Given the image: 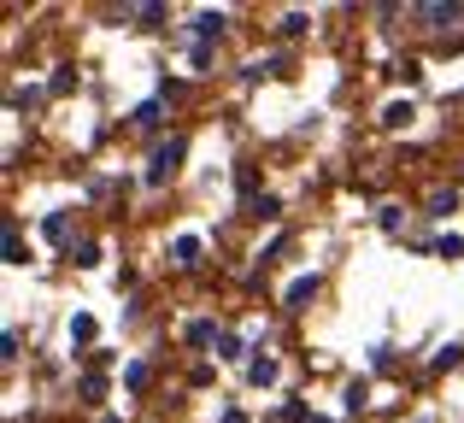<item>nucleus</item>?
Listing matches in <instances>:
<instances>
[{"label": "nucleus", "instance_id": "20e7f679", "mask_svg": "<svg viewBox=\"0 0 464 423\" xmlns=\"http://www.w3.org/2000/svg\"><path fill=\"white\" fill-rule=\"evenodd\" d=\"M170 253H177L182 264H194V259H200V241H194V236H177V241H170Z\"/></svg>", "mask_w": 464, "mask_h": 423}, {"label": "nucleus", "instance_id": "423d86ee", "mask_svg": "<svg viewBox=\"0 0 464 423\" xmlns=\"http://www.w3.org/2000/svg\"><path fill=\"white\" fill-rule=\"evenodd\" d=\"M247 377H253V382H276V359H265V353H259V359L247 365Z\"/></svg>", "mask_w": 464, "mask_h": 423}, {"label": "nucleus", "instance_id": "f03ea898", "mask_svg": "<svg viewBox=\"0 0 464 423\" xmlns=\"http://www.w3.org/2000/svg\"><path fill=\"white\" fill-rule=\"evenodd\" d=\"M159 118H165V101H148V106L130 112V124H136V130H159Z\"/></svg>", "mask_w": 464, "mask_h": 423}, {"label": "nucleus", "instance_id": "f8f14e48", "mask_svg": "<svg viewBox=\"0 0 464 423\" xmlns=\"http://www.w3.org/2000/svg\"><path fill=\"white\" fill-rule=\"evenodd\" d=\"M312 30V18H300V12H288V18H283V35H306Z\"/></svg>", "mask_w": 464, "mask_h": 423}, {"label": "nucleus", "instance_id": "0eeeda50", "mask_svg": "<svg viewBox=\"0 0 464 423\" xmlns=\"http://www.w3.org/2000/svg\"><path fill=\"white\" fill-rule=\"evenodd\" d=\"M6 259H12V264H30V253H24V241H18V229H6Z\"/></svg>", "mask_w": 464, "mask_h": 423}, {"label": "nucleus", "instance_id": "6e6552de", "mask_svg": "<svg viewBox=\"0 0 464 423\" xmlns=\"http://www.w3.org/2000/svg\"><path fill=\"white\" fill-rule=\"evenodd\" d=\"M212 335H218V323H206V318H194V323H188V341H194V347L212 341Z\"/></svg>", "mask_w": 464, "mask_h": 423}, {"label": "nucleus", "instance_id": "9d476101", "mask_svg": "<svg viewBox=\"0 0 464 423\" xmlns=\"http://www.w3.org/2000/svg\"><path fill=\"white\" fill-rule=\"evenodd\" d=\"M382 124H394V130H400V124H411V106H406V101H400V106H388V112H382Z\"/></svg>", "mask_w": 464, "mask_h": 423}, {"label": "nucleus", "instance_id": "39448f33", "mask_svg": "<svg viewBox=\"0 0 464 423\" xmlns=\"http://www.w3.org/2000/svg\"><path fill=\"white\" fill-rule=\"evenodd\" d=\"M317 294V276H300L295 288H288V306H306V300Z\"/></svg>", "mask_w": 464, "mask_h": 423}, {"label": "nucleus", "instance_id": "4468645a", "mask_svg": "<svg viewBox=\"0 0 464 423\" xmlns=\"http://www.w3.org/2000/svg\"><path fill=\"white\" fill-rule=\"evenodd\" d=\"M453 207H459V195H453V188H447V195H435V200H430V212H435V217H441V212H453Z\"/></svg>", "mask_w": 464, "mask_h": 423}, {"label": "nucleus", "instance_id": "ddd939ff", "mask_svg": "<svg viewBox=\"0 0 464 423\" xmlns=\"http://www.w3.org/2000/svg\"><path fill=\"white\" fill-rule=\"evenodd\" d=\"M71 82H77V71H71V65H59V71H53V94H65Z\"/></svg>", "mask_w": 464, "mask_h": 423}, {"label": "nucleus", "instance_id": "9b49d317", "mask_svg": "<svg viewBox=\"0 0 464 423\" xmlns=\"http://www.w3.org/2000/svg\"><path fill=\"white\" fill-rule=\"evenodd\" d=\"M71 341H94V318H71Z\"/></svg>", "mask_w": 464, "mask_h": 423}, {"label": "nucleus", "instance_id": "1a4fd4ad", "mask_svg": "<svg viewBox=\"0 0 464 423\" xmlns=\"http://www.w3.org/2000/svg\"><path fill=\"white\" fill-rule=\"evenodd\" d=\"M376 224H382V229H388V236H394V229H400V224H406V212H400V207H382V212H376Z\"/></svg>", "mask_w": 464, "mask_h": 423}, {"label": "nucleus", "instance_id": "f257e3e1", "mask_svg": "<svg viewBox=\"0 0 464 423\" xmlns=\"http://www.w3.org/2000/svg\"><path fill=\"white\" fill-rule=\"evenodd\" d=\"M177 165H182V136H170L165 148L153 153V165H148V183H165V177L177 171Z\"/></svg>", "mask_w": 464, "mask_h": 423}, {"label": "nucleus", "instance_id": "7ed1b4c3", "mask_svg": "<svg viewBox=\"0 0 464 423\" xmlns=\"http://www.w3.org/2000/svg\"><path fill=\"white\" fill-rule=\"evenodd\" d=\"M224 12H200V18H194V35H200V42H212V35H224Z\"/></svg>", "mask_w": 464, "mask_h": 423}]
</instances>
